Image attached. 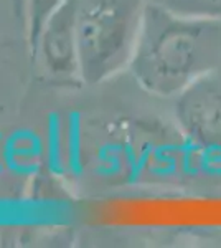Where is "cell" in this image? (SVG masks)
<instances>
[{
	"instance_id": "1",
	"label": "cell",
	"mask_w": 221,
	"mask_h": 248,
	"mask_svg": "<svg viewBox=\"0 0 221 248\" xmlns=\"http://www.w3.org/2000/svg\"><path fill=\"white\" fill-rule=\"evenodd\" d=\"M221 63V20L148 12L139 53V70L150 90L178 94Z\"/></svg>"
},
{
	"instance_id": "3",
	"label": "cell",
	"mask_w": 221,
	"mask_h": 248,
	"mask_svg": "<svg viewBox=\"0 0 221 248\" xmlns=\"http://www.w3.org/2000/svg\"><path fill=\"white\" fill-rule=\"evenodd\" d=\"M160 5L180 15L221 20V0H160Z\"/></svg>"
},
{
	"instance_id": "2",
	"label": "cell",
	"mask_w": 221,
	"mask_h": 248,
	"mask_svg": "<svg viewBox=\"0 0 221 248\" xmlns=\"http://www.w3.org/2000/svg\"><path fill=\"white\" fill-rule=\"evenodd\" d=\"M177 119L195 144L221 149V77L211 71L178 93Z\"/></svg>"
}]
</instances>
